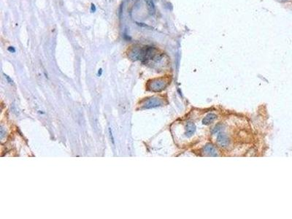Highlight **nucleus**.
<instances>
[{"label":"nucleus","instance_id":"0eeeda50","mask_svg":"<svg viewBox=\"0 0 292 219\" xmlns=\"http://www.w3.org/2000/svg\"><path fill=\"white\" fill-rule=\"evenodd\" d=\"M109 134H110V137L111 140H112V142L113 143V144H115V139L114 137H113V132H112V129H111V128H109Z\"/></svg>","mask_w":292,"mask_h":219},{"label":"nucleus","instance_id":"1a4fd4ad","mask_svg":"<svg viewBox=\"0 0 292 219\" xmlns=\"http://www.w3.org/2000/svg\"><path fill=\"white\" fill-rule=\"evenodd\" d=\"M4 76H5V78H6V79L7 80V81L9 82L10 83H11V84H12V83H13V80L9 78V76H8V75H6V74H5Z\"/></svg>","mask_w":292,"mask_h":219},{"label":"nucleus","instance_id":"423d86ee","mask_svg":"<svg viewBox=\"0 0 292 219\" xmlns=\"http://www.w3.org/2000/svg\"><path fill=\"white\" fill-rule=\"evenodd\" d=\"M205 151L207 153V154H208L209 155H212V156H213V155H216V154H215V148H214L212 145H207L206 147H205Z\"/></svg>","mask_w":292,"mask_h":219},{"label":"nucleus","instance_id":"f03ea898","mask_svg":"<svg viewBox=\"0 0 292 219\" xmlns=\"http://www.w3.org/2000/svg\"><path fill=\"white\" fill-rule=\"evenodd\" d=\"M196 126L192 121H187L184 125V136L185 137H191L195 133Z\"/></svg>","mask_w":292,"mask_h":219},{"label":"nucleus","instance_id":"7ed1b4c3","mask_svg":"<svg viewBox=\"0 0 292 219\" xmlns=\"http://www.w3.org/2000/svg\"><path fill=\"white\" fill-rule=\"evenodd\" d=\"M161 104V103L160 102V99H159V98H156V97H150L148 100H145V102L143 105V106H144V108L148 109V108H152V107L159 106Z\"/></svg>","mask_w":292,"mask_h":219},{"label":"nucleus","instance_id":"9d476101","mask_svg":"<svg viewBox=\"0 0 292 219\" xmlns=\"http://www.w3.org/2000/svg\"><path fill=\"white\" fill-rule=\"evenodd\" d=\"M96 11V7H95V5L94 4H91V12L92 13H94Z\"/></svg>","mask_w":292,"mask_h":219},{"label":"nucleus","instance_id":"9b49d317","mask_svg":"<svg viewBox=\"0 0 292 219\" xmlns=\"http://www.w3.org/2000/svg\"><path fill=\"white\" fill-rule=\"evenodd\" d=\"M102 70L100 69V70H99V71H98V75L100 77V76L102 75Z\"/></svg>","mask_w":292,"mask_h":219},{"label":"nucleus","instance_id":"20e7f679","mask_svg":"<svg viewBox=\"0 0 292 219\" xmlns=\"http://www.w3.org/2000/svg\"><path fill=\"white\" fill-rule=\"evenodd\" d=\"M216 118H217V116L215 113H208L202 120V124L206 125V126L210 125V124L213 123Z\"/></svg>","mask_w":292,"mask_h":219},{"label":"nucleus","instance_id":"39448f33","mask_svg":"<svg viewBox=\"0 0 292 219\" xmlns=\"http://www.w3.org/2000/svg\"><path fill=\"white\" fill-rule=\"evenodd\" d=\"M145 2L147 4V7H148L150 15L154 14L156 11V8H155V4L153 3V0H145Z\"/></svg>","mask_w":292,"mask_h":219},{"label":"nucleus","instance_id":"6e6552de","mask_svg":"<svg viewBox=\"0 0 292 219\" xmlns=\"http://www.w3.org/2000/svg\"><path fill=\"white\" fill-rule=\"evenodd\" d=\"M8 50H9L10 53H15V48L14 47H12V46H10V47L8 48Z\"/></svg>","mask_w":292,"mask_h":219},{"label":"nucleus","instance_id":"f257e3e1","mask_svg":"<svg viewBox=\"0 0 292 219\" xmlns=\"http://www.w3.org/2000/svg\"><path fill=\"white\" fill-rule=\"evenodd\" d=\"M168 83H169V80L167 78H156V79L153 80L152 81L149 82L148 88L152 91H161L166 88V86L168 85Z\"/></svg>","mask_w":292,"mask_h":219},{"label":"nucleus","instance_id":"f8f14e48","mask_svg":"<svg viewBox=\"0 0 292 219\" xmlns=\"http://www.w3.org/2000/svg\"><path fill=\"white\" fill-rule=\"evenodd\" d=\"M285 1H286V0H285Z\"/></svg>","mask_w":292,"mask_h":219}]
</instances>
